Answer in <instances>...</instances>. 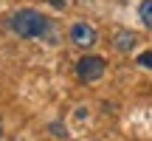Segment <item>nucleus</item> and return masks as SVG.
I'll list each match as a JSON object with an SVG mask.
<instances>
[{
  "mask_svg": "<svg viewBox=\"0 0 152 141\" xmlns=\"http://www.w3.org/2000/svg\"><path fill=\"white\" fill-rule=\"evenodd\" d=\"M9 26H11V31H14L17 37H23V40H39V37L48 34L51 23L45 20V14H39L37 9H20V11L11 14Z\"/></svg>",
  "mask_w": 152,
  "mask_h": 141,
  "instance_id": "1",
  "label": "nucleus"
},
{
  "mask_svg": "<svg viewBox=\"0 0 152 141\" xmlns=\"http://www.w3.org/2000/svg\"><path fill=\"white\" fill-rule=\"evenodd\" d=\"M104 70H107V62L102 59V57H82L79 62H76V76H79L82 82H99L104 76Z\"/></svg>",
  "mask_w": 152,
  "mask_h": 141,
  "instance_id": "2",
  "label": "nucleus"
},
{
  "mask_svg": "<svg viewBox=\"0 0 152 141\" xmlns=\"http://www.w3.org/2000/svg\"><path fill=\"white\" fill-rule=\"evenodd\" d=\"M71 43L79 45V48H93L99 43V31L87 23H73L71 26Z\"/></svg>",
  "mask_w": 152,
  "mask_h": 141,
  "instance_id": "3",
  "label": "nucleus"
},
{
  "mask_svg": "<svg viewBox=\"0 0 152 141\" xmlns=\"http://www.w3.org/2000/svg\"><path fill=\"white\" fill-rule=\"evenodd\" d=\"M113 45H115V51L127 54V51H132V48L138 45V34L130 31V28H121V31L113 34Z\"/></svg>",
  "mask_w": 152,
  "mask_h": 141,
  "instance_id": "4",
  "label": "nucleus"
},
{
  "mask_svg": "<svg viewBox=\"0 0 152 141\" xmlns=\"http://www.w3.org/2000/svg\"><path fill=\"white\" fill-rule=\"evenodd\" d=\"M138 17H141V23L147 28H152V0H144V3L138 6Z\"/></svg>",
  "mask_w": 152,
  "mask_h": 141,
  "instance_id": "5",
  "label": "nucleus"
},
{
  "mask_svg": "<svg viewBox=\"0 0 152 141\" xmlns=\"http://www.w3.org/2000/svg\"><path fill=\"white\" fill-rule=\"evenodd\" d=\"M138 65L141 68H152V51H144V54L138 57Z\"/></svg>",
  "mask_w": 152,
  "mask_h": 141,
  "instance_id": "6",
  "label": "nucleus"
},
{
  "mask_svg": "<svg viewBox=\"0 0 152 141\" xmlns=\"http://www.w3.org/2000/svg\"><path fill=\"white\" fill-rule=\"evenodd\" d=\"M51 130H54V136H59V138H65V136H68V133L62 130V124H51Z\"/></svg>",
  "mask_w": 152,
  "mask_h": 141,
  "instance_id": "7",
  "label": "nucleus"
},
{
  "mask_svg": "<svg viewBox=\"0 0 152 141\" xmlns=\"http://www.w3.org/2000/svg\"><path fill=\"white\" fill-rule=\"evenodd\" d=\"M48 3H51V6H56V9H62V6H65L68 0H48Z\"/></svg>",
  "mask_w": 152,
  "mask_h": 141,
  "instance_id": "8",
  "label": "nucleus"
},
{
  "mask_svg": "<svg viewBox=\"0 0 152 141\" xmlns=\"http://www.w3.org/2000/svg\"><path fill=\"white\" fill-rule=\"evenodd\" d=\"M0 136H3V124H0Z\"/></svg>",
  "mask_w": 152,
  "mask_h": 141,
  "instance_id": "9",
  "label": "nucleus"
}]
</instances>
